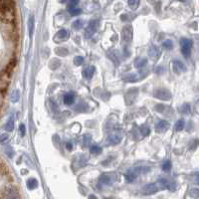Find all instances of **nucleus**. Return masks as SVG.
I'll use <instances>...</instances> for the list:
<instances>
[{
  "label": "nucleus",
  "instance_id": "obj_24",
  "mask_svg": "<svg viewBox=\"0 0 199 199\" xmlns=\"http://www.w3.org/2000/svg\"><path fill=\"white\" fill-rule=\"evenodd\" d=\"M140 130H141V134L142 136H147V135H149V132H150L149 128H148V126H146V125H142V126H141Z\"/></svg>",
  "mask_w": 199,
  "mask_h": 199
},
{
  "label": "nucleus",
  "instance_id": "obj_20",
  "mask_svg": "<svg viewBox=\"0 0 199 199\" xmlns=\"http://www.w3.org/2000/svg\"><path fill=\"white\" fill-rule=\"evenodd\" d=\"M69 10V13L72 15V16H77L82 13V9L81 8H76V6H73V7H69L68 8Z\"/></svg>",
  "mask_w": 199,
  "mask_h": 199
},
{
  "label": "nucleus",
  "instance_id": "obj_30",
  "mask_svg": "<svg viewBox=\"0 0 199 199\" xmlns=\"http://www.w3.org/2000/svg\"><path fill=\"white\" fill-rule=\"evenodd\" d=\"M83 27V21L82 20H76L73 23V28L75 30H79Z\"/></svg>",
  "mask_w": 199,
  "mask_h": 199
},
{
  "label": "nucleus",
  "instance_id": "obj_7",
  "mask_svg": "<svg viewBox=\"0 0 199 199\" xmlns=\"http://www.w3.org/2000/svg\"><path fill=\"white\" fill-rule=\"evenodd\" d=\"M143 171V168L142 167H136V168H134V169H130L128 171V173L125 174V179L126 181L129 182H132L137 177V175L140 174L141 172Z\"/></svg>",
  "mask_w": 199,
  "mask_h": 199
},
{
  "label": "nucleus",
  "instance_id": "obj_6",
  "mask_svg": "<svg viewBox=\"0 0 199 199\" xmlns=\"http://www.w3.org/2000/svg\"><path fill=\"white\" fill-rule=\"evenodd\" d=\"M100 183L102 185H111L116 180V176L113 173H104L100 176Z\"/></svg>",
  "mask_w": 199,
  "mask_h": 199
},
{
  "label": "nucleus",
  "instance_id": "obj_27",
  "mask_svg": "<svg viewBox=\"0 0 199 199\" xmlns=\"http://www.w3.org/2000/svg\"><path fill=\"white\" fill-rule=\"evenodd\" d=\"M171 161L170 160H166L163 162V164H162V169H163L164 171H169L171 169Z\"/></svg>",
  "mask_w": 199,
  "mask_h": 199
},
{
  "label": "nucleus",
  "instance_id": "obj_37",
  "mask_svg": "<svg viewBox=\"0 0 199 199\" xmlns=\"http://www.w3.org/2000/svg\"><path fill=\"white\" fill-rule=\"evenodd\" d=\"M165 108V107L162 106V105H156L155 106V110L158 112H162V111H163V108Z\"/></svg>",
  "mask_w": 199,
  "mask_h": 199
},
{
  "label": "nucleus",
  "instance_id": "obj_35",
  "mask_svg": "<svg viewBox=\"0 0 199 199\" xmlns=\"http://www.w3.org/2000/svg\"><path fill=\"white\" fill-rule=\"evenodd\" d=\"M79 1H80V0H69V2H70L69 7H73V6H76L78 3H79Z\"/></svg>",
  "mask_w": 199,
  "mask_h": 199
},
{
  "label": "nucleus",
  "instance_id": "obj_40",
  "mask_svg": "<svg viewBox=\"0 0 199 199\" xmlns=\"http://www.w3.org/2000/svg\"><path fill=\"white\" fill-rule=\"evenodd\" d=\"M179 1H187V0H179Z\"/></svg>",
  "mask_w": 199,
  "mask_h": 199
},
{
  "label": "nucleus",
  "instance_id": "obj_18",
  "mask_svg": "<svg viewBox=\"0 0 199 199\" xmlns=\"http://www.w3.org/2000/svg\"><path fill=\"white\" fill-rule=\"evenodd\" d=\"M28 27H29V35H30V37H32L33 31H34V16L33 15L30 16V18H29Z\"/></svg>",
  "mask_w": 199,
  "mask_h": 199
},
{
  "label": "nucleus",
  "instance_id": "obj_28",
  "mask_svg": "<svg viewBox=\"0 0 199 199\" xmlns=\"http://www.w3.org/2000/svg\"><path fill=\"white\" fill-rule=\"evenodd\" d=\"M129 5L131 9H136L140 5V0H129Z\"/></svg>",
  "mask_w": 199,
  "mask_h": 199
},
{
  "label": "nucleus",
  "instance_id": "obj_2",
  "mask_svg": "<svg viewBox=\"0 0 199 199\" xmlns=\"http://www.w3.org/2000/svg\"><path fill=\"white\" fill-rule=\"evenodd\" d=\"M159 190H161V188L159 186L158 181H156L154 183H148L146 185H144L141 189V193L144 195H152V194L156 193V192Z\"/></svg>",
  "mask_w": 199,
  "mask_h": 199
},
{
  "label": "nucleus",
  "instance_id": "obj_12",
  "mask_svg": "<svg viewBox=\"0 0 199 199\" xmlns=\"http://www.w3.org/2000/svg\"><path fill=\"white\" fill-rule=\"evenodd\" d=\"M75 98H76V96L73 92H68V93H66L64 95V97H63V101H64V104L65 105H67V106H70L72 104H74V102H75Z\"/></svg>",
  "mask_w": 199,
  "mask_h": 199
},
{
  "label": "nucleus",
  "instance_id": "obj_11",
  "mask_svg": "<svg viewBox=\"0 0 199 199\" xmlns=\"http://www.w3.org/2000/svg\"><path fill=\"white\" fill-rule=\"evenodd\" d=\"M132 39V28L131 26H125L123 29V40L126 43L130 42Z\"/></svg>",
  "mask_w": 199,
  "mask_h": 199
},
{
  "label": "nucleus",
  "instance_id": "obj_21",
  "mask_svg": "<svg viewBox=\"0 0 199 199\" xmlns=\"http://www.w3.org/2000/svg\"><path fill=\"white\" fill-rule=\"evenodd\" d=\"M4 129H5L6 131H12V130H14V120H13V119L11 118V119L8 120L7 124H5Z\"/></svg>",
  "mask_w": 199,
  "mask_h": 199
},
{
  "label": "nucleus",
  "instance_id": "obj_31",
  "mask_svg": "<svg viewBox=\"0 0 199 199\" xmlns=\"http://www.w3.org/2000/svg\"><path fill=\"white\" fill-rule=\"evenodd\" d=\"M4 152H5L6 154H8L9 158H12V156H13V154H14L13 149H12V147H10V146L5 147V148H4Z\"/></svg>",
  "mask_w": 199,
  "mask_h": 199
},
{
  "label": "nucleus",
  "instance_id": "obj_17",
  "mask_svg": "<svg viewBox=\"0 0 199 199\" xmlns=\"http://www.w3.org/2000/svg\"><path fill=\"white\" fill-rule=\"evenodd\" d=\"M38 186V181L35 178H30L27 181V187L29 189H35Z\"/></svg>",
  "mask_w": 199,
  "mask_h": 199
},
{
  "label": "nucleus",
  "instance_id": "obj_1",
  "mask_svg": "<svg viewBox=\"0 0 199 199\" xmlns=\"http://www.w3.org/2000/svg\"><path fill=\"white\" fill-rule=\"evenodd\" d=\"M1 199H21V197L15 186L7 185L1 191Z\"/></svg>",
  "mask_w": 199,
  "mask_h": 199
},
{
  "label": "nucleus",
  "instance_id": "obj_25",
  "mask_svg": "<svg viewBox=\"0 0 199 199\" xmlns=\"http://www.w3.org/2000/svg\"><path fill=\"white\" fill-rule=\"evenodd\" d=\"M90 152L93 154H100L102 152V148L99 146H92L90 148Z\"/></svg>",
  "mask_w": 199,
  "mask_h": 199
},
{
  "label": "nucleus",
  "instance_id": "obj_15",
  "mask_svg": "<svg viewBox=\"0 0 199 199\" xmlns=\"http://www.w3.org/2000/svg\"><path fill=\"white\" fill-rule=\"evenodd\" d=\"M147 64V60L146 58H138L135 61V67L137 69H141Z\"/></svg>",
  "mask_w": 199,
  "mask_h": 199
},
{
  "label": "nucleus",
  "instance_id": "obj_9",
  "mask_svg": "<svg viewBox=\"0 0 199 199\" xmlns=\"http://www.w3.org/2000/svg\"><path fill=\"white\" fill-rule=\"evenodd\" d=\"M160 54H161V51L158 47H156L154 45H152V47L148 49V56L152 58V60H154V61H156L159 57H160Z\"/></svg>",
  "mask_w": 199,
  "mask_h": 199
},
{
  "label": "nucleus",
  "instance_id": "obj_3",
  "mask_svg": "<svg viewBox=\"0 0 199 199\" xmlns=\"http://www.w3.org/2000/svg\"><path fill=\"white\" fill-rule=\"evenodd\" d=\"M192 40L188 38H182L180 40V46H181V53L184 57H189L191 53V48H192Z\"/></svg>",
  "mask_w": 199,
  "mask_h": 199
},
{
  "label": "nucleus",
  "instance_id": "obj_4",
  "mask_svg": "<svg viewBox=\"0 0 199 199\" xmlns=\"http://www.w3.org/2000/svg\"><path fill=\"white\" fill-rule=\"evenodd\" d=\"M99 27V21L98 20H91L88 24V27L85 31L86 38H91L92 36L96 33L97 29Z\"/></svg>",
  "mask_w": 199,
  "mask_h": 199
},
{
  "label": "nucleus",
  "instance_id": "obj_13",
  "mask_svg": "<svg viewBox=\"0 0 199 199\" xmlns=\"http://www.w3.org/2000/svg\"><path fill=\"white\" fill-rule=\"evenodd\" d=\"M95 71H96V69H95L94 66H89V67H86L83 70V77L85 78V79H88V80L92 79V77L95 74Z\"/></svg>",
  "mask_w": 199,
  "mask_h": 199
},
{
  "label": "nucleus",
  "instance_id": "obj_32",
  "mask_svg": "<svg viewBox=\"0 0 199 199\" xmlns=\"http://www.w3.org/2000/svg\"><path fill=\"white\" fill-rule=\"evenodd\" d=\"M19 131H20V135L22 136L25 135V134H26V128H25V124H21L19 125Z\"/></svg>",
  "mask_w": 199,
  "mask_h": 199
},
{
  "label": "nucleus",
  "instance_id": "obj_16",
  "mask_svg": "<svg viewBox=\"0 0 199 199\" xmlns=\"http://www.w3.org/2000/svg\"><path fill=\"white\" fill-rule=\"evenodd\" d=\"M55 37L59 40H65L68 38V31L65 29H61L60 31L57 32V34L55 35Z\"/></svg>",
  "mask_w": 199,
  "mask_h": 199
},
{
  "label": "nucleus",
  "instance_id": "obj_41",
  "mask_svg": "<svg viewBox=\"0 0 199 199\" xmlns=\"http://www.w3.org/2000/svg\"><path fill=\"white\" fill-rule=\"evenodd\" d=\"M107 199H108V198H107Z\"/></svg>",
  "mask_w": 199,
  "mask_h": 199
},
{
  "label": "nucleus",
  "instance_id": "obj_5",
  "mask_svg": "<svg viewBox=\"0 0 199 199\" xmlns=\"http://www.w3.org/2000/svg\"><path fill=\"white\" fill-rule=\"evenodd\" d=\"M153 96L156 99H159V100H162V101H167V100H169L171 98L170 92L168 91V90H166V89H158V90H156V91H154V93H153Z\"/></svg>",
  "mask_w": 199,
  "mask_h": 199
},
{
  "label": "nucleus",
  "instance_id": "obj_26",
  "mask_svg": "<svg viewBox=\"0 0 199 199\" xmlns=\"http://www.w3.org/2000/svg\"><path fill=\"white\" fill-rule=\"evenodd\" d=\"M19 99H20L19 92H18V91H14L13 93H12V95H11V101H12V102H17L18 101H19Z\"/></svg>",
  "mask_w": 199,
  "mask_h": 199
},
{
  "label": "nucleus",
  "instance_id": "obj_8",
  "mask_svg": "<svg viewBox=\"0 0 199 199\" xmlns=\"http://www.w3.org/2000/svg\"><path fill=\"white\" fill-rule=\"evenodd\" d=\"M169 123L166 122V120H159L155 125V131L158 132V134H162V132H165L169 129Z\"/></svg>",
  "mask_w": 199,
  "mask_h": 199
},
{
  "label": "nucleus",
  "instance_id": "obj_38",
  "mask_svg": "<svg viewBox=\"0 0 199 199\" xmlns=\"http://www.w3.org/2000/svg\"><path fill=\"white\" fill-rule=\"evenodd\" d=\"M66 147H67L68 150H71L72 148H73V144H72V142L68 141L67 143H66Z\"/></svg>",
  "mask_w": 199,
  "mask_h": 199
},
{
  "label": "nucleus",
  "instance_id": "obj_19",
  "mask_svg": "<svg viewBox=\"0 0 199 199\" xmlns=\"http://www.w3.org/2000/svg\"><path fill=\"white\" fill-rule=\"evenodd\" d=\"M179 112L181 113H183V114H188V113H190L191 108H190L189 104H183L181 107H180Z\"/></svg>",
  "mask_w": 199,
  "mask_h": 199
},
{
  "label": "nucleus",
  "instance_id": "obj_39",
  "mask_svg": "<svg viewBox=\"0 0 199 199\" xmlns=\"http://www.w3.org/2000/svg\"><path fill=\"white\" fill-rule=\"evenodd\" d=\"M89 199H98V198L96 197L95 195H90V196H89Z\"/></svg>",
  "mask_w": 199,
  "mask_h": 199
},
{
  "label": "nucleus",
  "instance_id": "obj_36",
  "mask_svg": "<svg viewBox=\"0 0 199 199\" xmlns=\"http://www.w3.org/2000/svg\"><path fill=\"white\" fill-rule=\"evenodd\" d=\"M193 142H194V144H193V146H190V148L195 149V148L199 146V140H194Z\"/></svg>",
  "mask_w": 199,
  "mask_h": 199
},
{
  "label": "nucleus",
  "instance_id": "obj_14",
  "mask_svg": "<svg viewBox=\"0 0 199 199\" xmlns=\"http://www.w3.org/2000/svg\"><path fill=\"white\" fill-rule=\"evenodd\" d=\"M173 68H174V71H176L177 73H179V72L186 71L185 65L181 61H179V60H174V62H173Z\"/></svg>",
  "mask_w": 199,
  "mask_h": 199
},
{
  "label": "nucleus",
  "instance_id": "obj_33",
  "mask_svg": "<svg viewBox=\"0 0 199 199\" xmlns=\"http://www.w3.org/2000/svg\"><path fill=\"white\" fill-rule=\"evenodd\" d=\"M8 140H9L8 135H5V134L1 135V136H0V142H1V144H4L5 142H7Z\"/></svg>",
  "mask_w": 199,
  "mask_h": 199
},
{
  "label": "nucleus",
  "instance_id": "obj_29",
  "mask_svg": "<svg viewBox=\"0 0 199 199\" xmlns=\"http://www.w3.org/2000/svg\"><path fill=\"white\" fill-rule=\"evenodd\" d=\"M84 63V58L82 56H76L74 58V64L76 66H81Z\"/></svg>",
  "mask_w": 199,
  "mask_h": 199
},
{
  "label": "nucleus",
  "instance_id": "obj_22",
  "mask_svg": "<svg viewBox=\"0 0 199 199\" xmlns=\"http://www.w3.org/2000/svg\"><path fill=\"white\" fill-rule=\"evenodd\" d=\"M184 125H185V123H184V120L183 119H179L176 122L175 124V130L176 131H180V130H182L184 129Z\"/></svg>",
  "mask_w": 199,
  "mask_h": 199
},
{
  "label": "nucleus",
  "instance_id": "obj_23",
  "mask_svg": "<svg viewBox=\"0 0 199 199\" xmlns=\"http://www.w3.org/2000/svg\"><path fill=\"white\" fill-rule=\"evenodd\" d=\"M162 46H163V48L164 49H166V50H171L172 48H173V43H172V41L171 40H169V39H167V40H165L163 43H162Z\"/></svg>",
  "mask_w": 199,
  "mask_h": 199
},
{
  "label": "nucleus",
  "instance_id": "obj_34",
  "mask_svg": "<svg viewBox=\"0 0 199 199\" xmlns=\"http://www.w3.org/2000/svg\"><path fill=\"white\" fill-rule=\"evenodd\" d=\"M190 194L195 197V198H198L199 199V189L198 188H195V189H192L191 192H190Z\"/></svg>",
  "mask_w": 199,
  "mask_h": 199
},
{
  "label": "nucleus",
  "instance_id": "obj_10",
  "mask_svg": "<svg viewBox=\"0 0 199 199\" xmlns=\"http://www.w3.org/2000/svg\"><path fill=\"white\" fill-rule=\"evenodd\" d=\"M122 137L123 136L119 132L114 131V132H112V134L108 136V141L111 144H118L120 141H122Z\"/></svg>",
  "mask_w": 199,
  "mask_h": 199
}]
</instances>
